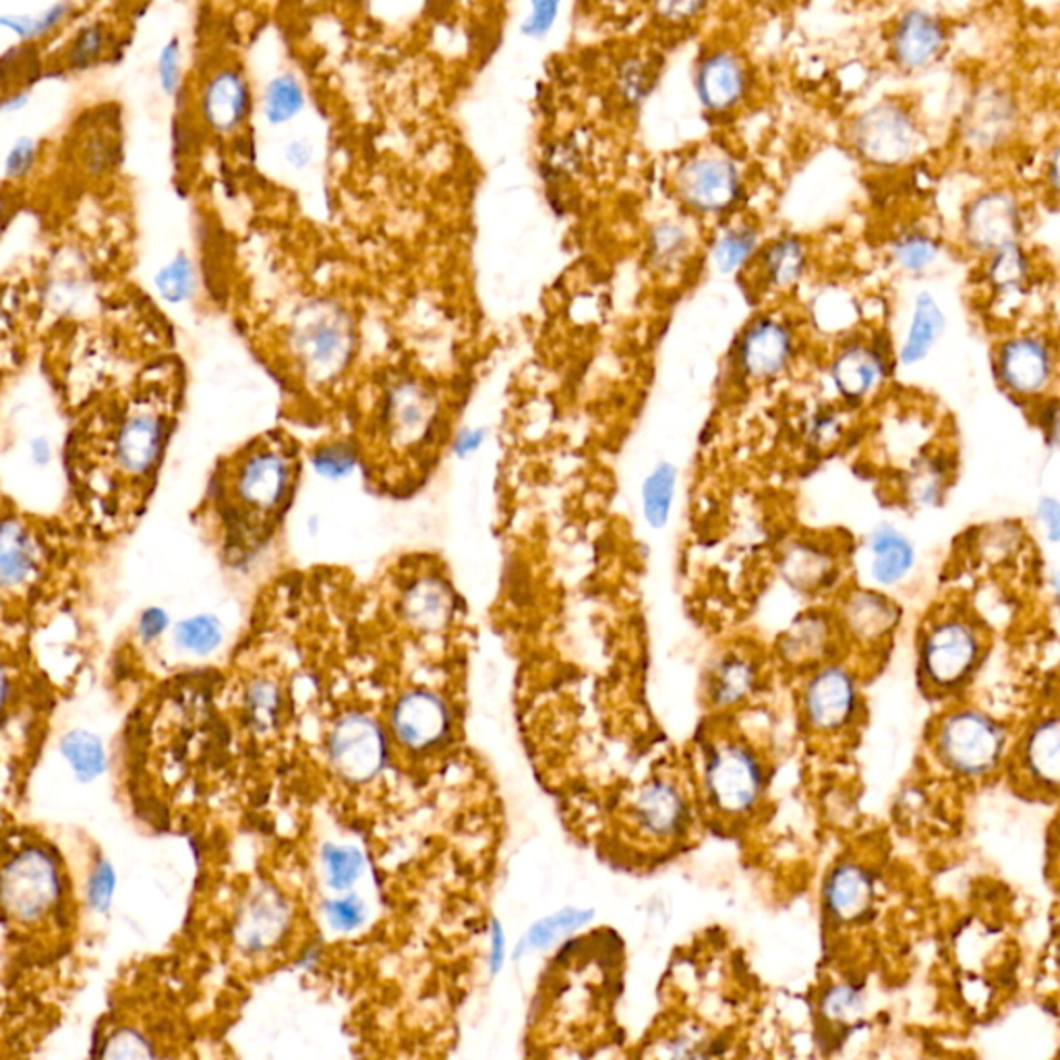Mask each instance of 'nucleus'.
Wrapping results in <instances>:
<instances>
[{
  "instance_id": "8fccbe9b",
  "label": "nucleus",
  "mask_w": 1060,
  "mask_h": 1060,
  "mask_svg": "<svg viewBox=\"0 0 1060 1060\" xmlns=\"http://www.w3.org/2000/svg\"><path fill=\"white\" fill-rule=\"evenodd\" d=\"M326 915L329 924L336 930L350 932L365 922L367 918V908L357 895H344L338 899H331L326 903Z\"/></svg>"
},
{
  "instance_id": "f257e3e1",
  "label": "nucleus",
  "mask_w": 1060,
  "mask_h": 1060,
  "mask_svg": "<svg viewBox=\"0 0 1060 1060\" xmlns=\"http://www.w3.org/2000/svg\"><path fill=\"white\" fill-rule=\"evenodd\" d=\"M102 553L62 512H33L0 493V643L36 648L71 617Z\"/></svg>"
},
{
  "instance_id": "ea45409f",
  "label": "nucleus",
  "mask_w": 1060,
  "mask_h": 1060,
  "mask_svg": "<svg viewBox=\"0 0 1060 1060\" xmlns=\"http://www.w3.org/2000/svg\"><path fill=\"white\" fill-rule=\"evenodd\" d=\"M108 30L105 23L96 21L79 30L65 55V69L83 71L90 69L108 52Z\"/></svg>"
},
{
  "instance_id": "5fc2aeb1",
  "label": "nucleus",
  "mask_w": 1060,
  "mask_h": 1060,
  "mask_svg": "<svg viewBox=\"0 0 1060 1060\" xmlns=\"http://www.w3.org/2000/svg\"><path fill=\"white\" fill-rule=\"evenodd\" d=\"M158 79L166 96H175L180 86V42L172 38L158 57Z\"/></svg>"
},
{
  "instance_id": "a878e982",
  "label": "nucleus",
  "mask_w": 1060,
  "mask_h": 1060,
  "mask_svg": "<svg viewBox=\"0 0 1060 1060\" xmlns=\"http://www.w3.org/2000/svg\"><path fill=\"white\" fill-rule=\"evenodd\" d=\"M866 549L870 578L881 586L901 583L915 564V549L910 538L891 524H881L872 531Z\"/></svg>"
},
{
  "instance_id": "5701e85b",
  "label": "nucleus",
  "mask_w": 1060,
  "mask_h": 1060,
  "mask_svg": "<svg viewBox=\"0 0 1060 1060\" xmlns=\"http://www.w3.org/2000/svg\"><path fill=\"white\" fill-rule=\"evenodd\" d=\"M783 576L795 591L816 593L835 583L839 574V559L833 549L822 545L816 538L795 541L783 553Z\"/></svg>"
},
{
  "instance_id": "c756f323",
  "label": "nucleus",
  "mask_w": 1060,
  "mask_h": 1060,
  "mask_svg": "<svg viewBox=\"0 0 1060 1060\" xmlns=\"http://www.w3.org/2000/svg\"><path fill=\"white\" fill-rule=\"evenodd\" d=\"M434 415V403L423 389H398L389 400V437L410 448L432 432Z\"/></svg>"
},
{
  "instance_id": "9b49d317",
  "label": "nucleus",
  "mask_w": 1060,
  "mask_h": 1060,
  "mask_svg": "<svg viewBox=\"0 0 1060 1060\" xmlns=\"http://www.w3.org/2000/svg\"><path fill=\"white\" fill-rule=\"evenodd\" d=\"M454 730L449 702L429 687H410L389 709L388 740L404 754H435L446 746Z\"/></svg>"
},
{
  "instance_id": "aec40b11",
  "label": "nucleus",
  "mask_w": 1060,
  "mask_h": 1060,
  "mask_svg": "<svg viewBox=\"0 0 1060 1060\" xmlns=\"http://www.w3.org/2000/svg\"><path fill=\"white\" fill-rule=\"evenodd\" d=\"M965 232L973 247L985 251H999L1004 245L1016 242L1019 209L1013 197L988 194L973 201L965 218Z\"/></svg>"
},
{
  "instance_id": "f704fd0d",
  "label": "nucleus",
  "mask_w": 1060,
  "mask_h": 1060,
  "mask_svg": "<svg viewBox=\"0 0 1060 1060\" xmlns=\"http://www.w3.org/2000/svg\"><path fill=\"white\" fill-rule=\"evenodd\" d=\"M591 920H593V911L574 910V908L557 911L549 918H543L541 922L528 930V934L524 937V941L521 942V947L516 951V957L526 953V951L547 949V947H552L553 942L559 941L562 937H566L569 932H574L576 928L588 924Z\"/></svg>"
},
{
  "instance_id": "6ab92c4d",
  "label": "nucleus",
  "mask_w": 1060,
  "mask_h": 1060,
  "mask_svg": "<svg viewBox=\"0 0 1060 1060\" xmlns=\"http://www.w3.org/2000/svg\"><path fill=\"white\" fill-rule=\"evenodd\" d=\"M251 96L237 69H218L201 90V115L216 133L237 131L247 119Z\"/></svg>"
},
{
  "instance_id": "e2e57ef3",
  "label": "nucleus",
  "mask_w": 1060,
  "mask_h": 1060,
  "mask_svg": "<svg viewBox=\"0 0 1060 1060\" xmlns=\"http://www.w3.org/2000/svg\"><path fill=\"white\" fill-rule=\"evenodd\" d=\"M1057 413H1059V408H1057V400H1052V403L1048 404V406L1044 408L1046 423H1042V425H1044L1046 434L1050 435V442H1054V439H1057V418H1059Z\"/></svg>"
},
{
  "instance_id": "dca6fc26",
  "label": "nucleus",
  "mask_w": 1060,
  "mask_h": 1060,
  "mask_svg": "<svg viewBox=\"0 0 1060 1060\" xmlns=\"http://www.w3.org/2000/svg\"><path fill=\"white\" fill-rule=\"evenodd\" d=\"M835 615L845 644H858L862 648H879L899 626L896 603L872 588L850 591Z\"/></svg>"
},
{
  "instance_id": "0eeeda50",
  "label": "nucleus",
  "mask_w": 1060,
  "mask_h": 1060,
  "mask_svg": "<svg viewBox=\"0 0 1060 1060\" xmlns=\"http://www.w3.org/2000/svg\"><path fill=\"white\" fill-rule=\"evenodd\" d=\"M694 821L687 787L675 775L651 776L630 798L626 824L630 833L651 845H672L686 835Z\"/></svg>"
},
{
  "instance_id": "680f3d73",
  "label": "nucleus",
  "mask_w": 1060,
  "mask_h": 1060,
  "mask_svg": "<svg viewBox=\"0 0 1060 1060\" xmlns=\"http://www.w3.org/2000/svg\"><path fill=\"white\" fill-rule=\"evenodd\" d=\"M483 444V432H466V434L458 439L456 444V449L460 454H468V452H475Z\"/></svg>"
},
{
  "instance_id": "f8f14e48",
  "label": "nucleus",
  "mask_w": 1060,
  "mask_h": 1060,
  "mask_svg": "<svg viewBox=\"0 0 1060 1060\" xmlns=\"http://www.w3.org/2000/svg\"><path fill=\"white\" fill-rule=\"evenodd\" d=\"M1016 787L1031 798L1059 793L1060 721L1057 713L1036 719L1009 752Z\"/></svg>"
},
{
  "instance_id": "58836bf2",
  "label": "nucleus",
  "mask_w": 1060,
  "mask_h": 1060,
  "mask_svg": "<svg viewBox=\"0 0 1060 1060\" xmlns=\"http://www.w3.org/2000/svg\"><path fill=\"white\" fill-rule=\"evenodd\" d=\"M153 286L158 295L170 305H179L191 299L195 293L194 261L185 254L177 255L172 261L166 264L165 268L158 269Z\"/></svg>"
},
{
  "instance_id": "7c9ffc66",
  "label": "nucleus",
  "mask_w": 1060,
  "mask_h": 1060,
  "mask_svg": "<svg viewBox=\"0 0 1060 1060\" xmlns=\"http://www.w3.org/2000/svg\"><path fill=\"white\" fill-rule=\"evenodd\" d=\"M882 359L879 353L866 346H850L836 357L833 379L839 392L848 398H862L879 384L882 377Z\"/></svg>"
},
{
  "instance_id": "b1692460",
  "label": "nucleus",
  "mask_w": 1060,
  "mask_h": 1060,
  "mask_svg": "<svg viewBox=\"0 0 1060 1060\" xmlns=\"http://www.w3.org/2000/svg\"><path fill=\"white\" fill-rule=\"evenodd\" d=\"M872 899L874 881L866 868L855 862H841L831 870L824 886V901L826 910L835 920L845 924L864 918L870 911Z\"/></svg>"
},
{
  "instance_id": "9d476101",
  "label": "nucleus",
  "mask_w": 1060,
  "mask_h": 1060,
  "mask_svg": "<svg viewBox=\"0 0 1060 1060\" xmlns=\"http://www.w3.org/2000/svg\"><path fill=\"white\" fill-rule=\"evenodd\" d=\"M800 711L810 733L819 737H836L850 732L862 711V692L855 673L839 661L808 673L800 694Z\"/></svg>"
},
{
  "instance_id": "79ce46f5",
  "label": "nucleus",
  "mask_w": 1060,
  "mask_h": 1060,
  "mask_svg": "<svg viewBox=\"0 0 1060 1060\" xmlns=\"http://www.w3.org/2000/svg\"><path fill=\"white\" fill-rule=\"evenodd\" d=\"M1028 276L1026 255L1017 247V242L1004 245L994 251V259L990 266V280L1001 293H1016L1023 285Z\"/></svg>"
},
{
  "instance_id": "c85d7f7f",
  "label": "nucleus",
  "mask_w": 1060,
  "mask_h": 1060,
  "mask_svg": "<svg viewBox=\"0 0 1060 1060\" xmlns=\"http://www.w3.org/2000/svg\"><path fill=\"white\" fill-rule=\"evenodd\" d=\"M944 30L937 17L911 11L899 21L893 40L895 57L903 67H922L941 52Z\"/></svg>"
},
{
  "instance_id": "2f4dec72",
  "label": "nucleus",
  "mask_w": 1060,
  "mask_h": 1060,
  "mask_svg": "<svg viewBox=\"0 0 1060 1060\" xmlns=\"http://www.w3.org/2000/svg\"><path fill=\"white\" fill-rule=\"evenodd\" d=\"M60 754L69 762L73 775L81 783L96 781L108 766V754L102 740L88 730H71L65 733L60 737Z\"/></svg>"
},
{
  "instance_id": "49530a36",
  "label": "nucleus",
  "mask_w": 1060,
  "mask_h": 1060,
  "mask_svg": "<svg viewBox=\"0 0 1060 1060\" xmlns=\"http://www.w3.org/2000/svg\"><path fill=\"white\" fill-rule=\"evenodd\" d=\"M355 464H357V452L344 442L326 444L314 452V466L324 477H344L355 468Z\"/></svg>"
},
{
  "instance_id": "09e8293b",
  "label": "nucleus",
  "mask_w": 1060,
  "mask_h": 1060,
  "mask_svg": "<svg viewBox=\"0 0 1060 1060\" xmlns=\"http://www.w3.org/2000/svg\"><path fill=\"white\" fill-rule=\"evenodd\" d=\"M937 245L934 240L928 239L924 235H908L895 245L896 261L905 269L918 271L927 268L937 257Z\"/></svg>"
},
{
  "instance_id": "a18cd8bd",
  "label": "nucleus",
  "mask_w": 1060,
  "mask_h": 1060,
  "mask_svg": "<svg viewBox=\"0 0 1060 1060\" xmlns=\"http://www.w3.org/2000/svg\"><path fill=\"white\" fill-rule=\"evenodd\" d=\"M756 235L752 230H732L723 235L715 247V261L723 271L740 268L754 251Z\"/></svg>"
},
{
  "instance_id": "1a4fd4ad",
  "label": "nucleus",
  "mask_w": 1060,
  "mask_h": 1060,
  "mask_svg": "<svg viewBox=\"0 0 1060 1060\" xmlns=\"http://www.w3.org/2000/svg\"><path fill=\"white\" fill-rule=\"evenodd\" d=\"M329 766L348 785H367L388 764V732L363 711H348L336 719L326 737Z\"/></svg>"
},
{
  "instance_id": "f03ea898",
  "label": "nucleus",
  "mask_w": 1060,
  "mask_h": 1060,
  "mask_svg": "<svg viewBox=\"0 0 1060 1060\" xmlns=\"http://www.w3.org/2000/svg\"><path fill=\"white\" fill-rule=\"evenodd\" d=\"M297 478L299 456L290 442L274 435L255 439L214 473L197 524L228 564H240L266 545L283 521Z\"/></svg>"
},
{
  "instance_id": "473e14b6",
  "label": "nucleus",
  "mask_w": 1060,
  "mask_h": 1060,
  "mask_svg": "<svg viewBox=\"0 0 1060 1060\" xmlns=\"http://www.w3.org/2000/svg\"><path fill=\"white\" fill-rule=\"evenodd\" d=\"M677 485V468L670 463H661L644 478L643 512L644 521L653 528H663L672 518L673 499Z\"/></svg>"
},
{
  "instance_id": "de8ad7c7",
  "label": "nucleus",
  "mask_w": 1060,
  "mask_h": 1060,
  "mask_svg": "<svg viewBox=\"0 0 1060 1060\" xmlns=\"http://www.w3.org/2000/svg\"><path fill=\"white\" fill-rule=\"evenodd\" d=\"M115 889H117L115 868L105 858H98L91 868L90 881H88V903L93 910L106 913L112 905Z\"/></svg>"
},
{
  "instance_id": "72a5a7b5",
  "label": "nucleus",
  "mask_w": 1060,
  "mask_h": 1060,
  "mask_svg": "<svg viewBox=\"0 0 1060 1060\" xmlns=\"http://www.w3.org/2000/svg\"><path fill=\"white\" fill-rule=\"evenodd\" d=\"M942 326H944V319H942L939 305L930 295H920V299L915 303V315H913L908 343L901 350V360L905 365H911L924 359L934 340L939 338Z\"/></svg>"
},
{
  "instance_id": "20e7f679",
  "label": "nucleus",
  "mask_w": 1060,
  "mask_h": 1060,
  "mask_svg": "<svg viewBox=\"0 0 1060 1060\" xmlns=\"http://www.w3.org/2000/svg\"><path fill=\"white\" fill-rule=\"evenodd\" d=\"M985 657L984 627L961 607L927 622L918 644V677L930 696H953L968 686Z\"/></svg>"
},
{
  "instance_id": "39448f33",
  "label": "nucleus",
  "mask_w": 1060,
  "mask_h": 1060,
  "mask_svg": "<svg viewBox=\"0 0 1060 1060\" xmlns=\"http://www.w3.org/2000/svg\"><path fill=\"white\" fill-rule=\"evenodd\" d=\"M761 752L737 733H717L702 746V795L711 810L730 821L750 816L766 792Z\"/></svg>"
},
{
  "instance_id": "423d86ee",
  "label": "nucleus",
  "mask_w": 1060,
  "mask_h": 1060,
  "mask_svg": "<svg viewBox=\"0 0 1060 1060\" xmlns=\"http://www.w3.org/2000/svg\"><path fill=\"white\" fill-rule=\"evenodd\" d=\"M932 752L947 773L963 781L994 775L1009 759V732L975 706H953L932 727Z\"/></svg>"
},
{
  "instance_id": "2eb2a0df",
  "label": "nucleus",
  "mask_w": 1060,
  "mask_h": 1060,
  "mask_svg": "<svg viewBox=\"0 0 1060 1060\" xmlns=\"http://www.w3.org/2000/svg\"><path fill=\"white\" fill-rule=\"evenodd\" d=\"M860 153L876 165H896L905 160L915 143L910 117L895 105H881L864 112L853 129Z\"/></svg>"
},
{
  "instance_id": "864d4df0",
  "label": "nucleus",
  "mask_w": 1060,
  "mask_h": 1060,
  "mask_svg": "<svg viewBox=\"0 0 1060 1060\" xmlns=\"http://www.w3.org/2000/svg\"><path fill=\"white\" fill-rule=\"evenodd\" d=\"M686 232L677 225H661L653 232V255L658 264H670L686 249Z\"/></svg>"
},
{
  "instance_id": "4468645a",
  "label": "nucleus",
  "mask_w": 1060,
  "mask_h": 1060,
  "mask_svg": "<svg viewBox=\"0 0 1060 1060\" xmlns=\"http://www.w3.org/2000/svg\"><path fill=\"white\" fill-rule=\"evenodd\" d=\"M843 646L845 638L835 613L814 610L802 613L783 632L779 638V657L793 670L810 673L822 665L836 663V655Z\"/></svg>"
},
{
  "instance_id": "393cba45",
  "label": "nucleus",
  "mask_w": 1060,
  "mask_h": 1060,
  "mask_svg": "<svg viewBox=\"0 0 1060 1060\" xmlns=\"http://www.w3.org/2000/svg\"><path fill=\"white\" fill-rule=\"evenodd\" d=\"M1002 382L1017 394H1038L1046 388L1052 363L1048 348L1036 338H1016L1004 344L999 360Z\"/></svg>"
},
{
  "instance_id": "f3484780",
  "label": "nucleus",
  "mask_w": 1060,
  "mask_h": 1060,
  "mask_svg": "<svg viewBox=\"0 0 1060 1060\" xmlns=\"http://www.w3.org/2000/svg\"><path fill=\"white\" fill-rule=\"evenodd\" d=\"M762 665L756 653L732 648L713 661L704 677V701L715 713L744 706L761 686Z\"/></svg>"
},
{
  "instance_id": "bb28decb",
  "label": "nucleus",
  "mask_w": 1060,
  "mask_h": 1060,
  "mask_svg": "<svg viewBox=\"0 0 1060 1060\" xmlns=\"http://www.w3.org/2000/svg\"><path fill=\"white\" fill-rule=\"evenodd\" d=\"M696 90L702 105L711 110H727L737 105L746 91V71L732 52H715L702 60Z\"/></svg>"
},
{
  "instance_id": "37998d69",
  "label": "nucleus",
  "mask_w": 1060,
  "mask_h": 1060,
  "mask_svg": "<svg viewBox=\"0 0 1060 1060\" xmlns=\"http://www.w3.org/2000/svg\"><path fill=\"white\" fill-rule=\"evenodd\" d=\"M100 1060H156V1057L143 1033L133 1028H120L106 1038Z\"/></svg>"
},
{
  "instance_id": "7ed1b4c3",
  "label": "nucleus",
  "mask_w": 1060,
  "mask_h": 1060,
  "mask_svg": "<svg viewBox=\"0 0 1060 1060\" xmlns=\"http://www.w3.org/2000/svg\"><path fill=\"white\" fill-rule=\"evenodd\" d=\"M33 646L0 643V783L9 795L26 790L62 687Z\"/></svg>"
},
{
  "instance_id": "603ef678",
  "label": "nucleus",
  "mask_w": 1060,
  "mask_h": 1060,
  "mask_svg": "<svg viewBox=\"0 0 1060 1060\" xmlns=\"http://www.w3.org/2000/svg\"><path fill=\"white\" fill-rule=\"evenodd\" d=\"M38 158V143L31 137H19L4 158V177L11 180L26 179L33 170Z\"/></svg>"
},
{
  "instance_id": "052dcab7",
  "label": "nucleus",
  "mask_w": 1060,
  "mask_h": 1060,
  "mask_svg": "<svg viewBox=\"0 0 1060 1060\" xmlns=\"http://www.w3.org/2000/svg\"><path fill=\"white\" fill-rule=\"evenodd\" d=\"M28 102H30L28 91H11L4 98H0V112H17L26 108Z\"/></svg>"
},
{
  "instance_id": "13d9d810",
  "label": "nucleus",
  "mask_w": 1060,
  "mask_h": 1060,
  "mask_svg": "<svg viewBox=\"0 0 1060 1060\" xmlns=\"http://www.w3.org/2000/svg\"><path fill=\"white\" fill-rule=\"evenodd\" d=\"M504 957H506V937H504V932H502L499 922H493L492 955H489V965H492V971H499L502 963H504Z\"/></svg>"
},
{
  "instance_id": "4c0bfd02",
  "label": "nucleus",
  "mask_w": 1060,
  "mask_h": 1060,
  "mask_svg": "<svg viewBox=\"0 0 1060 1060\" xmlns=\"http://www.w3.org/2000/svg\"><path fill=\"white\" fill-rule=\"evenodd\" d=\"M804 249L800 240L781 239L775 240L766 251H764V269L766 276L773 285L779 288L792 286L804 271Z\"/></svg>"
},
{
  "instance_id": "6e6d98bb",
  "label": "nucleus",
  "mask_w": 1060,
  "mask_h": 1060,
  "mask_svg": "<svg viewBox=\"0 0 1060 1060\" xmlns=\"http://www.w3.org/2000/svg\"><path fill=\"white\" fill-rule=\"evenodd\" d=\"M1038 521L1042 523V526L1046 528V535L1057 543L1060 537V512H1059V502L1054 497H1044L1038 506Z\"/></svg>"
},
{
  "instance_id": "3c124183",
  "label": "nucleus",
  "mask_w": 1060,
  "mask_h": 1060,
  "mask_svg": "<svg viewBox=\"0 0 1060 1060\" xmlns=\"http://www.w3.org/2000/svg\"><path fill=\"white\" fill-rule=\"evenodd\" d=\"M860 1007H862L860 990H855L852 985H836L826 994L822 1011L833 1021H850L860 1013Z\"/></svg>"
},
{
  "instance_id": "4d7b16f0",
  "label": "nucleus",
  "mask_w": 1060,
  "mask_h": 1060,
  "mask_svg": "<svg viewBox=\"0 0 1060 1060\" xmlns=\"http://www.w3.org/2000/svg\"><path fill=\"white\" fill-rule=\"evenodd\" d=\"M555 13H557V4H553V2L535 4L533 16L528 17V23H526L524 28H526L528 33L538 36V33L549 30V26H552L553 19H555Z\"/></svg>"
},
{
  "instance_id": "e433bc0d",
  "label": "nucleus",
  "mask_w": 1060,
  "mask_h": 1060,
  "mask_svg": "<svg viewBox=\"0 0 1060 1060\" xmlns=\"http://www.w3.org/2000/svg\"><path fill=\"white\" fill-rule=\"evenodd\" d=\"M76 4H65L57 2L52 7L44 9L38 16H2L0 17V28L2 30L16 33L17 40L21 42H33L48 36L50 31L57 30L62 21H67L73 13Z\"/></svg>"
},
{
  "instance_id": "a211bd4d",
  "label": "nucleus",
  "mask_w": 1060,
  "mask_h": 1060,
  "mask_svg": "<svg viewBox=\"0 0 1060 1060\" xmlns=\"http://www.w3.org/2000/svg\"><path fill=\"white\" fill-rule=\"evenodd\" d=\"M677 189L684 201L702 211L730 208L740 195L737 168L719 156H701L682 166Z\"/></svg>"
},
{
  "instance_id": "bf43d9fd",
  "label": "nucleus",
  "mask_w": 1060,
  "mask_h": 1060,
  "mask_svg": "<svg viewBox=\"0 0 1060 1060\" xmlns=\"http://www.w3.org/2000/svg\"><path fill=\"white\" fill-rule=\"evenodd\" d=\"M31 463L44 468L52 460V446L44 435H38L30 442Z\"/></svg>"
},
{
  "instance_id": "0e129e2a",
  "label": "nucleus",
  "mask_w": 1060,
  "mask_h": 1060,
  "mask_svg": "<svg viewBox=\"0 0 1060 1060\" xmlns=\"http://www.w3.org/2000/svg\"><path fill=\"white\" fill-rule=\"evenodd\" d=\"M309 158H311V151H309V148H307L305 143L297 141V143H293V146L288 148V160H290L293 165L299 166V168L300 166L307 165Z\"/></svg>"
},
{
  "instance_id": "4be33fe9",
  "label": "nucleus",
  "mask_w": 1060,
  "mask_h": 1060,
  "mask_svg": "<svg viewBox=\"0 0 1060 1060\" xmlns=\"http://www.w3.org/2000/svg\"><path fill=\"white\" fill-rule=\"evenodd\" d=\"M456 612V601L448 584L437 576L417 578L404 591L400 613L406 626L420 634H432L448 626Z\"/></svg>"
},
{
  "instance_id": "69168bd1",
  "label": "nucleus",
  "mask_w": 1060,
  "mask_h": 1060,
  "mask_svg": "<svg viewBox=\"0 0 1060 1060\" xmlns=\"http://www.w3.org/2000/svg\"><path fill=\"white\" fill-rule=\"evenodd\" d=\"M701 9L702 4H694V2H686V4H667V7H663V11H667L672 17H690L692 13H699Z\"/></svg>"
},
{
  "instance_id": "6e6552de",
  "label": "nucleus",
  "mask_w": 1060,
  "mask_h": 1060,
  "mask_svg": "<svg viewBox=\"0 0 1060 1060\" xmlns=\"http://www.w3.org/2000/svg\"><path fill=\"white\" fill-rule=\"evenodd\" d=\"M293 346L307 375L314 382H328L343 372L353 355V319L338 305L315 303L300 315Z\"/></svg>"
},
{
  "instance_id": "c9c22d12",
  "label": "nucleus",
  "mask_w": 1060,
  "mask_h": 1060,
  "mask_svg": "<svg viewBox=\"0 0 1060 1060\" xmlns=\"http://www.w3.org/2000/svg\"><path fill=\"white\" fill-rule=\"evenodd\" d=\"M172 638L182 653L206 657L222 644V624L214 615H194L180 620Z\"/></svg>"
},
{
  "instance_id": "a19ab883",
  "label": "nucleus",
  "mask_w": 1060,
  "mask_h": 1060,
  "mask_svg": "<svg viewBox=\"0 0 1060 1060\" xmlns=\"http://www.w3.org/2000/svg\"><path fill=\"white\" fill-rule=\"evenodd\" d=\"M324 866L328 872V882L336 891H346L359 881L360 872L365 868L363 853L350 845H326L324 848Z\"/></svg>"
},
{
  "instance_id": "c03bdc74",
  "label": "nucleus",
  "mask_w": 1060,
  "mask_h": 1060,
  "mask_svg": "<svg viewBox=\"0 0 1060 1060\" xmlns=\"http://www.w3.org/2000/svg\"><path fill=\"white\" fill-rule=\"evenodd\" d=\"M303 108V90L290 76L278 77L269 86L266 98V115L271 122L293 119Z\"/></svg>"
},
{
  "instance_id": "412c9836",
  "label": "nucleus",
  "mask_w": 1060,
  "mask_h": 1060,
  "mask_svg": "<svg viewBox=\"0 0 1060 1060\" xmlns=\"http://www.w3.org/2000/svg\"><path fill=\"white\" fill-rule=\"evenodd\" d=\"M792 357V334L775 319H759L740 344V365L756 379L779 374Z\"/></svg>"
},
{
  "instance_id": "338daca9",
  "label": "nucleus",
  "mask_w": 1060,
  "mask_h": 1060,
  "mask_svg": "<svg viewBox=\"0 0 1060 1060\" xmlns=\"http://www.w3.org/2000/svg\"><path fill=\"white\" fill-rule=\"evenodd\" d=\"M7 218V197L0 195V230H2V222Z\"/></svg>"
},
{
  "instance_id": "cd10ccee",
  "label": "nucleus",
  "mask_w": 1060,
  "mask_h": 1060,
  "mask_svg": "<svg viewBox=\"0 0 1060 1060\" xmlns=\"http://www.w3.org/2000/svg\"><path fill=\"white\" fill-rule=\"evenodd\" d=\"M240 721L259 737L276 732L286 711L285 690L269 675H251L240 687Z\"/></svg>"
},
{
  "instance_id": "ddd939ff",
  "label": "nucleus",
  "mask_w": 1060,
  "mask_h": 1060,
  "mask_svg": "<svg viewBox=\"0 0 1060 1060\" xmlns=\"http://www.w3.org/2000/svg\"><path fill=\"white\" fill-rule=\"evenodd\" d=\"M290 928V901L271 884H261L240 905L235 922V942L245 955H266L288 939Z\"/></svg>"
}]
</instances>
